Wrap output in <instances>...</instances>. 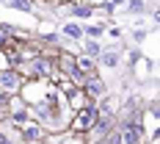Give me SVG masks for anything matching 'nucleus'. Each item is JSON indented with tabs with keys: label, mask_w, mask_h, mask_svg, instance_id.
<instances>
[{
	"label": "nucleus",
	"mask_w": 160,
	"mask_h": 144,
	"mask_svg": "<svg viewBox=\"0 0 160 144\" xmlns=\"http://www.w3.org/2000/svg\"><path fill=\"white\" fill-rule=\"evenodd\" d=\"M94 122H97V114L91 111V108H83V111L78 114V119H75V125H72V128H75V130H88Z\"/></svg>",
	"instance_id": "1"
},
{
	"label": "nucleus",
	"mask_w": 160,
	"mask_h": 144,
	"mask_svg": "<svg viewBox=\"0 0 160 144\" xmlns=\"http://www.w3.org/2000/svg\"><path fill=\"white\" fill-rule=\"evenodd\" d=\"M86 92H88V97L102 94V83H99V80H88V83H86Z\"/></svg>",
	"instance_id": "2"
},
{
	"label": "nucleus",
	"mask_w": 160,
	"mask_h": 144,
	"mask_svg": "<svg viewBox=\"0 0 160 144\" xmlns=\"http://www.w3.org/2000/svg\"><path fill=\"white\" fill-rule=\"evenodd\" d=\"M135 141H138V133H135V128L124 130V144H135Z\"/></svg>",
	"instance_id": "3"
},
{
	"label": "nucleus",
	"mask_w": 160,
	"mask_h": 144,
	"mask_svg": "<svg viewBox=\"0 0 160 144\" xmlns=\"http://www.w3.org/2000/svg\"><path fill=\"white\" fill-rule=\"evenodd\" d=\"M66 33H69V36H80V28L78 25H66Z\"/></svg>",
	"instance_id": "4"
},
{
	"label": "nucleus",
	"mask_w": 160,
	"mask_h": 144,
	"mask_svg": "<svg viewBox=\"0 0 160 144\" xmlns=\"http://www.w3.org/2000/svg\"><path fill=\"white\" fill-rule=\"evenodd\" d=\"M80 67H83V69H91V67H94V64H91L88 58H80Z\"/></svg>",
	"instance_id": "5"
},
{
	"label": "nucleus",
	"mask_w": 160,
	"mask_h": 144,
	"mask_svg": "<svg viewBox=\"0 0 160 144\" xmlns=\"http://www.w3.org/2000/svg\"><path fill=\"white\" fill-rule=\"evenodd\" d=\"M0 144H8V141H6V139H3V136H0Z\"/></svg>",
	"instance_id": "6"
}]
</instances>
